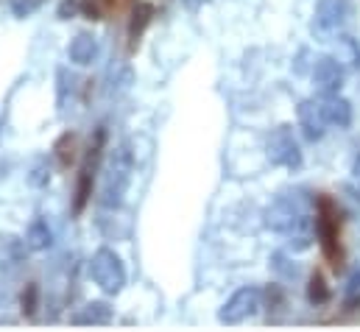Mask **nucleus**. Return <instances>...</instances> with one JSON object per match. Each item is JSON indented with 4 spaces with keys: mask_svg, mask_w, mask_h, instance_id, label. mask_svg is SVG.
Returning a JSON list of instances; mask_svg holds the SVG:
<instances>
[{
    "mask_svg": "<svg viewBox=\"0 0 360 332\" xmlns=\"http://www.w3.org/2000/svg\"><path fill=\"white\" fill-rule=\"evenodd\" d=\"M266 226H269L271 232H276V235H285L290 249H310V241H313L310 218H307V210L302 207L299 198H293V196L276 198L269 207V212H266Z\"/></svg>",
    "mask_w": 360,
    "mask_h": 332,
    "instance_id": "1",
    "label": "nucleus"
},
{
    "mask_svg": "<svg viewBox=\"0 0 360 332\" xmlns=\"http://www.w3.org/2000/svg\"><path fill=\"white\" fill-rule=\"evenodd\" d=\"M101 193H98V204L103 210H117L129 193L131 176H134V154L129 143H120L117 148L109 151L106 162L101 167Z\"/></svg>",
    "mask_w": 360,
    "mask_h": 332,
    "instance_id": "2",
    "label": "nucleus"
},
{
    "mask_svg": "<svg viewBox=\"0 0 360 332\" xmlns=\"http://www.w3.org/2000/svg\"><path fill=\"white\" fill-rule=\"evenodd\" d=\"M90 276L103 293H109V296L120 293L123 285H126V268H123V260H120L112 249H98L90 260Z\"/></svg>",
    "mask_w": 360,
    "mask_h": 332,
    "instance_id": "3",
    "label": "nucleus"
},
{
    "mask_svg": "<svg viewBox=\"0 0 360 332\" xmlns=\"http://www.w3.org/2000/svg\"><path fill=\"white\" fill-rule=\"evenodd\" d=\"M316 229H319V241L324 257L338 268L341 265V224H338V210L330 198H319V210H316Z\"/></svg>",
    "mask_w": 360,
    "mask_h": 332,
    "instance_id": "4",
    "label": "nucleus"
},
{
    "mask_svg": "<svg viewBox=\"0 0 360 332\" xmlns=\"http://www.w3.org/2000/svg\"><path fill=\"white\" fill-rule=\"evenodd\" d=\"M260 307H263V293H260L257 288H240V290H235V293L229 296V302L221 307L218 319H221V324L235 327V324H243V321L255 319V316L260 313Z\"/></svg>",
    "mask_w": 360,
    "mask_h": 332,
    "instance_id": "5",
    "label": "nucleus"
},
{
    "mask_svg": "<svg viewBox=\"0 0 360 332\" xmlns=\"http://www.w3.org/2000/svg\"><path fill=\"white\" fill-rule=\"evenodd\" d=\"M269 160L279 167H299L302 165V151L288 126L276 129L269 137Z\"/></svg>",
    "mask_w": 360,
    "mask_h": 332,
    "instance_id": "6",
    "label": "nucleus"
},
{
    "mask_svg": "<svg viewBox=\"0 0 360 332\" xmlns=\"http://www.w3.org/2000/svg\"><path fill=\"white\" fill-rule=\"evenodd\" d=\"M349 11H352L349 0H319L316 3L313 31H319V34H335L349 20Z\"/></svg>",
    "mask_w": 360,
    "mask_h": 332,
    "instance_id": "7",
    "label": "nucleus"
},
{
    "mask_svg": "<svg viewBox=\"0 0 360 332\" xmlns=\"http://www.w3.org/2000/svg\"><path fill=\"white\" fill-rule=\"evenodd\" d=\"M299 126L307 134V140H321L324 137L330 120H327V112H324V101L321 98L319 101L310 98V101H304L299 106Z\"/></svg>",
    "mask_w": 360,
    "mask_h": 332,
    "instance_id": "8",
    "label": "nucleus"
},
{
    "mask_svg": "<svg viewBox=\"0 0 360 332\" xmlns=\"http://www.w3.org/2000/svg\"><path fill=\"white\" fill-rule=\"evenodd\" d=\"M313 84H316L324 95L338 92V89H341V84H344V68H341L335 59L321 56V59L316 62V68H313Z\"/></svg>",
    "mask_w": 360,
    "mask_h": 332,
    "instance_id": "9",
    "label": "nucleus"
},
{
    "mask_svg": "<svg viewBox=\"0 0 360 332\" xmlns=\"http://www.w3.org/2000/svg\"><path fill=\"white\" fill-rule=\"evenodd\" d=\"M68 56H70V62L73 65H79V68H87L92 65L98 56H101V42H98V37L95 34H79L73 42H70V48H68Z\"/></svg>",
    "mask_w": 360,
    "mask_h": 332,
    "instance_id": "10",
    "label": "nucleus"
},
{
    "mask_svg": "<svg viewBox=\"0 0 360 332\" xmlns=\"http://www.w3.org/2000/svg\"><path fill=\"white\" fill-rule=\"evenodd\" d=\"M324 112H327V120L330 126H338V129H347L352 123V106L347 98H338L335 92L333 95H324Z\"/></svg>",
    "mask_w": 360,
    "mask_h": 332,
    "instance_id": "11",
    "label": "nucleus"
},
{
    "mask_svg": "<svg viewBox=\"0 0 360 332\" xmlns=\"http://www.w3.org/2000/svg\"><path fill=\"white\" fill-rule=\"evenodd\" d=\"M95 160H98V146L90 148V157L82 167V179H79V190H76V212L84 210L87 198L92 196V170H95Z\"/></svg>",
    "mask_w": 360,
    "mask_h": 332,
    "instance_id": "12",
    "label": "nucleus"
},
{
    "mask_svg": "<svg viewBox=\"0 0 360 332\" xmlns=\"http://www.w3.org/2000/svg\"><path fill=\"white\" fill-rule=\"evenodd\" d=\"M109 321H112V307L103 305V302H90V305H84L82 313L73 316V324H92V327H98V324H109Z\"/></svg>",
    "mask_w": 360,
    "mask_h": 332,
    "instance_id": "13",
    "label": "nucleus"
},
{
    "mask_svg": "<svg viewBox=\"0 0 360 332\" xmlns=\"http://www.w3.org/2000/svg\"><path fill=\"white\" fill-rule=\"evenodd\" d=\"M51 246H53V232H51V226H48L45 218H37L31 224V229H28V249L45 251L51 249Z\"/></svg>",
    "mask_w": 360,
    "mask_h": 332,
    "instance_id": "14",
    "label": "nucleus"
},
{
    "mask_svg": "<svg viewBox=\"0 0 360 332\" xmlns=\"http://www.w3.org/2000/svg\"><path fill=\"white\" fill-rule=\"evenodd\" d=\"M151 17H154V8H151L148 3H137V8L131 11L129 37H131V39H140V37H143V31H146V25L151 23Z\"/></svg>",
    "mask_w": 360,
    "mask_h": 332,
    "instance_id": "15",
    "label": "nucleus"
},
{
    "mask_svg": "<svg viewBox=\"0 0 360 332\" xmlns=\"http://www.w3.org/2000/svg\"><path fill=\"white\" fill-rule=\"evenodd\" d=\"M307 296H310V302H313V305H324V302L330 299V290H327V285H324V276H321V274H313V276H310Z\"/></svg>",
    "mask_w": 360,
    "mask_h": 332,
    "instance_id": "16",
    "label": "nucleus"
},
{
    "mask_svg": "<svg viewBox=\"0 0 360 332\" xmlns=\"http://www.w3.org/2000/svg\"><path fill=\"white\" fill-rule=\"evenodd\" d=\"M42 6V0H11V11L17 17H28L31 11H37Z\"/></svg>",
    "mask_w": 360,
    "mask_h": 332,
    "instance_id": "17",
    "label": "nucleus"
},
{
    "mask_svg": "<svg viewBox=\"0 0 360 332\" xmlns=\"http://www.w3.org/2000/svg\"><path fill=\"white\" fill-rule=\"evenodd\" d=\"M22 310L28 316L37 313V285H28V293H22Z\"/></svg>",
    "mask_w": 360,
    "mask_h": 332,
    "instance_id": "18",
    "label": "nucleus"
},
{
    "mask_svg": "<svg viewBox=\"0 0 360 332\" xmlns=\"http://www.w3.org/2000/svg\"><path fill=\"white\" fill-rule=\"evenodd\" d=\"M181 3H184L187 8H198V6H204L207 0H181Z\"/></svg>",
    "mask_w": 360,
    "mask_h": 332,
    "instance_id": "19",
    "label": "nucleus"
},
{
    "mask_svg": "<svg viewBox=\"0 0 360 332\" xmlns=\"http://www.w3.org/2000/svg\"><path fill=\"white\" fill-rule=\"evenodd\" d=\"M352 173H355V176H358V179H360V157H358V160H355V165H352Z\"/></svg>",
    "mask_w": 360,
    "mask_h": 332,
    "instance_id": "20",
    "label": "nucleus"
},
{
    "mask_svg": "<svg viewBox=\"0 0 360 332\" xmlns=\"http://www.w3.org/2000/svg\"><path fill=\"white\" fill-rule=\"evenodd\" d=\"M109 3H112V0H109Z\"/></svg>",
    "mask_w": 360,
    "mask_h": 332,
    "instance_id": "21",
    "label": "nucleus"
}]
</instances>
